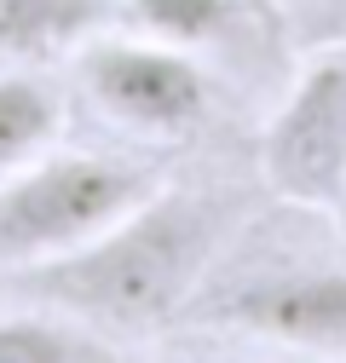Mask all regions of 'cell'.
Wrapping results in <instances>:
<instances>
[{
  "instance_id": "cell-1",
  "label": "cell",
  "mask_w": 346,
  "mask_h": 363,
  "mask_svg": "<svg viewBox=\"0 0 346 363\" xmlns=\"http://www.w3.org/2000/svg\"><path fill=\"white\" fill-rule=\"evenodd\" d=\"M225 225L231 208L213 191L156 185L133 213H121L93 242L69 248L64 259L18 271L12 294L75 311L93 329L127 340V329L167 323L196 300V289L213 277Z\"/></svg>"
},
{
  "instance_id": "cell-2",
  "label": "cell",
  "mask_w": 346,
  "mask_h": 363,
  "mask_svg": "<svg viewBox=\"0 0 346 363\" xmlns=\"http://www.w3.org/2000/svg\"><path fill=\"white\" fill-rule=\"evenodd\" d=\"M162 185L133 156H40L0 185V271H29L93 242Z\"/></svg>"
},
{
  "instance_id": "cell-3",
  "label": "cell",
  "mask_w": 346,
  "mask_h": 363,
  "mask_svg": "<svg viewBox=\"0 0 346 363\" xmlns=\"http://www.w3.org/2000/svg\"><path fill=\"white\" fill-rule=\"evenodd\" d=\"M81 86L110 121L145 139H185L213 116V75L191 47L156 35H93L81 47Z\"/></svg>"
},
{
  "instance_id": "cell-4",
  "label": "cell",
  "mask_w": 346,
  "mask_h": 363,
  "mask_svg": "<svg viewBox=\"0 0 346 363\" xmlns=\"http://www.w3.org/2000/svg\"><path fill=\"white\" fill-rule=\"evenodd\" d=\"M266 185L300 208L346 202V47L312 52L260 139Z\"/></svg>"
},
{
  "instance_id": "cell-5",
  "label": "cell",
  "mask_w": 346,
  "mask_h": 363,
  "mask_svg": "<svg viewBox=\"0 0 346 363\" xmlns=\"http://www.w3.org/2000/svg\"><path fill=\"white\" fill-rule=\"evenodd\" d=\"M202 323H220L294 352H346V265H266L231 277L225 289H196L185 306Z\"/></svg>"
},
{
  "instance_id": "cell-6",
  "label": "cell",
  "mask_w": 346,
  "mask_h": 363,
  "mask_svg": "<svg viewBox=\"0 0 346 363\" xmlns=\"http://www.w3.org/2000/svg\"><path fill=\"white\" fill-rule=\"evenodd\" d=\"M116 352H121L116 335L47 300H23L0 311V363H81V357H116Z\"/></svg>"
},
{
  "instance_id": "cell-7",
  "label": "cell",
  "mask_w": 346,
  "mask_h": 363,
  "mask_svg": "<svg viewBox=\"0 0 346 363\" xmlns=\"http://www.w3.org/2000/svg\"><path fill=\"white\" fill-rule=\"evenodd\" d=\"M110 18V0H0V47L18 58H47L93 40Z\"/></svg>"
},
{
  "instance_id": "cell-8",
  "label": "cell",
  "mask_w": 346,
  "mask_h": 363,
  "mask_svg": "<svg viewBox=\"0 0 346 363\" xmlns=\"http://www.w3.org/2000/svg\"><path fill=\"white\" fill-rule=\"evenodd\" d=\"M64 104L40 75H0V185L58 145Z\"/></svg>"
},
{
  "instance_id": "cell-9",
  "label": "cell",
  "mask_w": 346,
  "mask_h": 363,
  "mask_svg": "<svg viewBox=\"0 0 346 363\" xmlns=\"http://www.w3.org/2000/svg\"><path fill=\"white\" fill-rule=\"evenodd\" d=\"M133 23L156 40H173V47H213L225 40L237 23V0H127Z\"/></svg>"
},
{
  "instance_id": "cell-10",
  "label": "cell",
  "mask_w": 346,
  "mask_h": 363,
  "mask_svg": "<svg viewBox=\"0 0 346 363\" xmlns=\"http://www.w3.org/2000/svg\"><path fill=\"white\" fill-rule=\"evenodd\" d=\"M266 6L300 52L346 47V0H266Z\"/></svg>"
}]
</instances>
